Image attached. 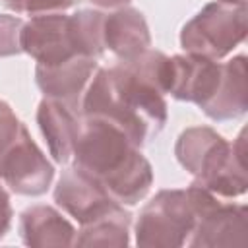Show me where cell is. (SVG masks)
Listing matches in <instances>:
<instances>
[{
	"label": "cell",
	"mask_w": 248,
	"mask_h": 248,
	"mask_svg": "<svg viewBox=\"0 0 248 248\" xmlns=\"http://www.w3.org/2000/svg\"><path fill=\"white\" fill-rule=\"evenodd\" d=\"M72 159L74 167L89 174L122 205L141 202L153 184V169L140 147L101 116L81 114Z\"/></svg>",
	"instance_id": "1"
},
{
	"label": "cell",
	"mask_w": 248,
	"mask_h": 248,
	"mask_svg": "<svg viewBox=\"0 0 248 248\" xmlns=\"http://www.w3.org/2000/svg\"><path fill=\"white\" fill-rule=\"evenodd\" d=\"M81 114L101 116L118 126L138 147L167 124L163 93L143 78L132 74L120 62L99 68L81 101Z\"/></svg>",
	"instance_id": "2"
},
{
	"label": "cell",
	"mask_w": 248,
	"mask_h": 248,
	"mask_svg": "<svg viewBox=\"0 0 248 248\" xmlns=\"http://www.w3.org/2000/svg\"><path fill=\"white\" fill-rule=\"evenodd\" d=\"M205 188L192 182L184 190H161L147 202L136 221V244L145 248H178L186 246Z\"/></svg>",
	"instance_id": "3"
},
{
	"label": "cell",
	"mask_w": 248,
	"mask_h": 248,
	"mask_svg": "<svg viewBox=\"0 0 248 248\" xmlns=\"http://www.w3.org/2000/svg\"><path fill=\"white\" fill-rule=\"evenodd\" d=\"M246 0H215L182 27L180 45L188 54L221 60L246 39Z\"/></svg>",
	"instance_id": "4"
},
{
	"label": "cell",
	"mask_w": 248,
	"mask_h": 248,
	"mask_svg": "<svg viewBox=\"0 0 248 248\" xmlns=\"http://www.w3.org/2000/svg\"><path fill=\"white\" fill-rule=\"evenodd\" d=\"M0 178L12 192L21 196L45 194L54 178V167L33 141L25 126H21L17 138L0 157Z\"/></svg>",
	"instance_id": "5"
},
{
	"label": "cell",
	"mask_w": 248,
	"mask_h": 248,
	"mask_svg": "<svg viewBox=\"0 0 248 248\" xmlns=\"http://www.w3.org/2000/svg\"><path fill=\"white\" fill-rule=\"evenodd\" d=\"M248 240V207L242 203H227L219 196L198 213L194 231L186 242L192 248H217V246H246Z\"/></svg>",
	"instance_id": "6"
},
{
	"label": "cell",
	"mask_w": 248,
	"mask_h": 248,
	"mask_svg": "<svg viewBox=\"0 0 248 248\" xmlns=\"http://www.w3.org/2000/svg\"><path fill=\"white\" fill-rule=\"evenodd\" d=\"M19 46L21 52H27L41 66H54L79 54L70 16L62 12L33 16L27 23H23Z\"/></svg>",
	"instance_id": "7"
},
{
	"label": "cell",
	"mask_w": 248,
	"mask_h": 248,
	"mask_svg": "<svg viewBox=\"0 0 248 248\" xmlns=\"http://www.w3.org/2000/svg\"><path fill=\"white\" fill-rule=\"evenodd\" d=\"M54 202L79 225L93 223L122 205L112 200L99 182H95L78 167H68L62 172L54 188Z\"/></svg>",
	"instance_id": "8"
},
{
	"label": "cell",
	"mask_w": 248,
	"mask_h": 248,
	"mask_svg": "<svg viewBox=\"0 0 248 248\" xmlns=\"http://www.w3.org/2000/svg\"><path fill=\"white\" fill-rule=\"evenodd\" d=\"M194 182L202 184L223 200L244 194L248 188L246 130H242L232 143L223 140L205 159Z\"/></svg>",
	"instance_id": "9"
},
{
	"label": "cell",
	"mask_w": 248,
	"mask_h": 248,
	"mask_svg": "<svg viewBox=\"0 0 248 248\" xmlns=\"http://www.w3.org/2000/svg\"><path fill=\"white\" fill-rule=\"evenodd\" d=\"M99 70L97 58L76 54L60 64L54 66H41L35 68V81L45 97L60 101L68 105L72 110L81 114V101L93 79L95 72Z\"/></svg>",
	"instance_id": "10"
},
{
	"label": "cell",
	"mask_w": 248,
	"mask_h": 248,
	"mask_svg": "<svg viewBox=\"0 0 248 248\" xmlns=\"http://www.w3.org/2000/svg\"><path fill=\"white\" fill-rule=\"evenodd\" d=\"M219 78L221 62L188 52L176 54L169 58L167 66V93L202 107L215 91Z\"/></svg>",
	"instance_id": "11"
},
{
	"label": "cell",
	"mask_w": 248,
	"mask_h": 248,
	"mask_svg": "<svg viewBox=\"0 0 248 248\" xmlns=\"http://www.w3.org/2000/svg\"><path fill=\"white\" fill-rule=\"evenodd\" d=\"M211 120L223 122L238 118L248 108L246 56L238 54L221 64V78L211 97L200 107Z\"/></svg>",
	"instance_id": "12"
},
{
	"label": "cell",
	"mask_w": 248,
	"mask_h": 248,
	"mask_svg": "<svg viewBox=\"0 0 248 248\" xmlns=\"http://www.w3.org/2000/svg\"><path fill=\"white\" fill-rule=\"evenodd\" d=\"M105 48L118 56V60H130L151 45V35L143 14L136 8L122 6L112 14H105L103 21Z\"/></svg>",
	"instance_id": "13"
},
{
	"label": "cell",
	"mask_w": 248,
	"mask_h": 248,
	"mask_svg": "<svg viewBox=\"0 0 248 248\" xmlns=\"http://www.w3.org/2000/svg\"><path fill=\"white\" fill-rule=\"evenodd\" d=\"M81 114L72 110L68 105L45 97L37 108V122L46 140L52 159L60 165L70 163L74 145L79 130Z\"/></svg>",
	"instance_id": "14"
},
{
	"label": "cell",
	"mask_w": 248,
	"mask_h": 248,
	"mask_svg": "<svg viewBox=\"0 0 248 248\" xmlns=\"http://www.w3.org/2000/svg\"><path fill=\"white\" fill-rule=\"evenodd\" d=\"M19 232L27 246L60 248L74 246V225L52 205H31L19 217Z\"/></svg>",
	"instance_id": "15"
},
{
	"label": "cell",
	"mask_w": 248,
	"mask_h": 248,
	"mask_svg": "<svg viewBox=\"0 0 248 248\" xmlns=\"http://www.w3.org/2000/svg\"><path fill=\"white\" fill-rule=\"evenodd\" d=\"M130 223L132 215L120 205L112 213L81 225L76 232L74 246H126L130 242Z\"/></svg>",
	"instance_id": "16"
},
{
	"label": "cell",
	"mask_w": 248,
	"mask_h": 248,
	"mask_svg": "<svg viewBox=\"0 0 248 248\" xmlns=\"http://www.w3.org/2000/svg\"><path fill=\"white\" fill-rule=\"evenodd\" d=\"M223 140L225 138L209 126H194V128L184 130L178 136L176 145H174V155H176L178 163L196 178L200 174L205 159L209 157V153Z\"/></svg>",
	"instance_id": "17"
},
{
	"label": "cell",
	"mask_w": 248,
	"mask_h": 248,
	"mask_svg": "<svg viewBox=\"0 0 248 248\" xmlns=\"http://www.w3.org/2000/svg\"><path fill=\"white\" fill-rule=\"evenodd\" d=\"M74 39L78 45L79 54L99 58L105 52V41H103V21L105 14L97 10H79L74 16H70Z\"/></svg>",
	"instance_id": "18"
},
{
	"label": "cell",
	"mask_w": 248,
	"mask_h": 248,
	"mask_svg": "<svg viewBox=\"0 0 248 248\" xmlns=\"http://www.w3.org/2000/svg\"><path fill=\"white\" fill-rule=\"evenodd\" d=\"M6 8L14 10L16 14L27 16H45V14H58L72 8L78 0H2Z\"/></svg>",
	"instance_id": "19"
},
{
	"label": "cell",
	"mask_w": 248,
	"mask_h": 248,
	"mask_svg": "<svg viewBox=\"0 0 248 248\" xmlns=\"http://www.w3.org/2000/svg\"><path fill=\"white\" fill-rule=\"evenodd\" d=\"M23 21L16 16L0 14V56H14L21 52L19 33Z\"/></svg>",
	"instance_id": "20"
},
{
	"label": "cell",
	"mask_w": 248,
	"mask_h": 248,
	"mask_svg": "<svg viewBox=\"0 0 248 248\" xmlns=\"http://www.w3.org/2000/svg\"><path fill=\"white\" fill-rule=\"evenodd\" d=\"M12 203H10V194L6 192V188L0 184V238L8 232L10 225H12Z\"/></svg>",
	"instance_id": "21"
},
{
	"label": "cell",
	"mask_w": 248,
	"mask_h": 248,
	"mask_svg": "<svg viewBox=\"0 0 248 248\" xmlns=\"http://www.w3.org/2000/svg\"><path fill=\"white\" fill-rule=\"evenodd\" d=\"M89 2L93 6H99V8H122L130 0H89Z\"/></svg>",
	"instance_id": "22"
}]
</instances>
